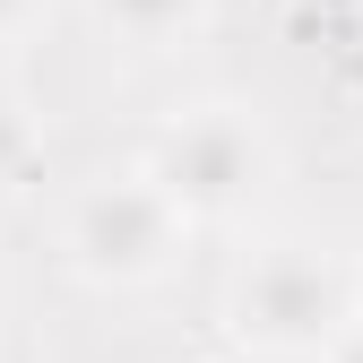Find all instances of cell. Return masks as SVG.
Segmentation results:
<instances>
[{
    "mask_svg": "<svg viewBox=\"0 0 363 363\" xmlns=\"http://www.w3.org/2000/svg\"><path fill=\"white\" fill-rule=\"evenodd\" d=\"M26 164H35V113H26V96L0 86V182H18Z\"/></svg>",
    "mask_w": 363,
    "mask_h": 363,
    "instance_id": "cell-5",
    "label": "cell"
},
{
    "mask_svg": "<svg viewBox=\"0 0 363 363\" xmlns=\"http://www.w3.org/2000/svg\"><path fill=\"white\" fill-rule=\"evenodd\" d=\"M191 234H199V225L182 216L139 164L78 182L69 208H61V259H69V277L113 286V294H139V286L173 277L182 251H191Z\"/></svg>",
    "mask_w": 363,
    "mask_h": 363,
    "instance_id": "cell-3",
    "label": "cell"
},
{
    "mask_svg": "<svg viewBox=\"0 0 363 363\" xmlns=\"http://www.w3.org/2000/svg\"><path fill=\"white\" fill-rule=\"evenodd\" d=\"M139 173L191 225H242L268 191H277V139H268V121L251 104L208 96V104H182L156 139H147Z\"/></svg>",
    "mask_w": 363,
    "mask_h": 363,
    "instance_id": "cell-2",
    "label": "cell"
},
{
    "mask_svg": "<svg viewBox=\"0 0 363 363\" xmlns=\"http://www.w3.org/2000/svg\"><path fill=\"white\" fill-rule=\"evenodd\" d=\"M86 18H96L121 52H182V43L208 26V0H86Z\"/></svg>",
    "mask_w": 363,
    "mask_h": 363,
    "instance_id": "cell-4",
    "label": "cell"
},
{
    "mask_svg": "<svg viewBox=\"0 0 363 363\" xmlns=\"http://www.w3.org/2000/svg\"><path fill=\"white\" fill-rule=\"evenodd\" d=\"M354 311H363V268H346L320 242H259L225 277V337L259 363H320Z\"/></svg>",
    "mask_w": 363,
    "mask_h": 363,
    "instance_id": "cell-1",
    "label": "cell"
},
{
    "mask_svg": "<svg viewBox=\"0 0 363 363\" xmlns=\"http://www.w3.org/2000/svg\"><path fill=\"white\" fill-rule=\"evenodd\" d=\"M43 9H52V0H0V43H26L43 26Z\"/></svg>",
    "mask_w": 363,
    "mask_h": 363,
    "instance_id": "cell-6",
    "label": "cell"
},
{
    "mask_svg": "<svg viewBox=\"0 0 363 363\" xmlns=\"http://www.w3.org/2000/svg\"><path fill=\"white\" fill-rule=\"evenodd\" d=\"M320 363H363V311H354V320L329 337V354H320Z\"/></svg>",
    "mask_w": 363,
    "mask_h": 363,
    "instance_id": "cell-7",
    "label": "cell"
}]
</instances>
